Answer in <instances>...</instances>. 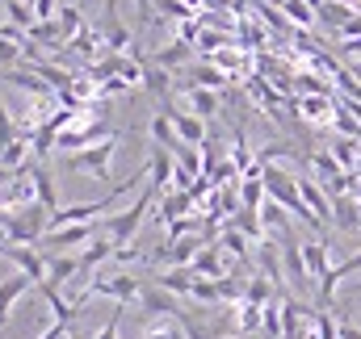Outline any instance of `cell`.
Returning a JSON list of instances; mask_svg holds the SVG:
<instances>
[{
  "label": "cell",
  "instance_id": "33",
  "mask_svg": "<svg viewBox=\"0 0 361 339\" xmlns=\"http://www.w3.org/2000/svg\"><path fill=\"white\" fill-rule=\"evenodd\" d=\"M164 8H169V13H173V17H189V8H185V4H180V0H164Z\"/></svg>",
  "mask_w": 361,
  "mask_h": 339
},
{
  "label": "cell",
  "instance_id": "36",
  "mask_svg": "<svg viewBox=\"0 0 361 339\" xmlns=\"http://www.w3.org/2000/svg\"><path fill=\"white\" fill-rule=\"evenodd\" d=\"M109 17H118V0H105V21Z\"/></svg>",
  "mask_w": 361,
  "mask_h": 339
},
{
  "label": "cell",
  "instance_id": "20",
  "mask_svg": "<svg viewBox=\"0 0 361 339\" xmlns=\"http://www.w3.org/2000/svg\"><path fill=\"white\" fill-rule=\"evenodd\" d=\"M248 243H252V239H248V235H240L235 226H227V231L219 235V248H223V255H227V260L235 255V264H248V255H252V248H248Z\"/></svg>",
  "mask_w": 361,
  "mask_h": 339
},
{
  "label": "cell",
  "instance_id": "3",
  "mask_svg": "<svg viewBox=\"0 0 361 339\" xmlns=\"http://www.w3.org/2000/svg\"><path fill=\"white\" fill-rule=\"evenodd\" d=\"M114 151H118V134H109V139L92 143V147H85V151L68 155V168L92 176L97 184H109V176H114V172H109V164H114Z\"/></svg>",
  "mask_w": 361,
  "mask_h": 339
},
{
  "label": "cell",
  "instance_id": "1",
  "mask_svg": "<svg viewBox=\"0 0 361 339\" xmlns=\"http://www.w3.org/2000/svg\"><path fill=\"white\" fill-rule=\"evenodd\" d=\"M160 201V193L147 184L139 197H135V205H126V210H118V214H109V218H101V235L114 243V248H130V239L139 235V226H143V218H147V210Z\"/></svg>",
  "mask_w": 361,
  "mask_h": 339
},
{
  "label": "cell",
  "instance_id": "34",
  "mask_svg": "<svg viewBox=\"0 0 361 339\" xmlns=\"http://www.w3.org/2000/svg\"><path fill=\"white\" fill-rule=\"evenodd\" d=\"M135 8H139L143 21H152V0H135Z\"/></svg>",
  "mask_w": 361,
  "mask_h": 339
},
{
  "label": "cell",
  "instance_id": "2",
  "mask_svg": "<svg viewBox=\"0 0 361 339\" xmlns=\"http://www.w3.org/2000/svg\"><path fill=\"white\" fill-rule=\"evenodd\" d=\"M143 285H147V281H139V276H130V272H118V276H92L89 285L80 289L76 302L89 306V298H114L118 306H139Z\"/></svg>",
  "mask_w": 361,
  "mask_h": 339
},
{
  "label": "cell",
  "instance_id": "13",
  "mask_svg": "<svg viewBox=\"0 0 361 339\" xmlns=\"http://www.w3.org/2000/svg\"><path fill=\"white\" fill-rule=\"evenodd\" d=\"M30 176H34V193H38V205L55 214V210H59V193H55V176H51V168H47L42 160H34Z\"/></svg>",
  "mask_w": 361,
  "mask_h": 339
},
{
  "label": "cell",
  "instance_id": "14",
  "mask_svg": "<svg viewBox=\"0 0 361 339\" xmlns=\"http://www.w3.org/2000/svg\"><path fill=\"white\" fill-rule=\"evenodd\" d=\"M298 113L311 126H328V122H336V96H302L298 101Z\"/></svg>",
  "mask_w": 361,
  "mask_h": 339
},
{
  "label": "cell",
  "instance_id": "27",
  "mask_svg": "<svg viewBox=\"0 0 361 339\" xmlns=\"http://www.w3.org/2000/svg\"><path fill=\"white\" fill-rule=\"evenodd\" d=\"M17 139H21V130H17V122H13V113H8V105H4V96H0V151H8Z\"/></svg>",
  "mask_w": 361,
  "mask_h": 339
},
{
  "label": "cell",
  "instance_id": "26",
  "mask_svg": "<svg viewBox=\"0 0 361 339\" xmlns=\"http://www.w3.org/2000/svg\"><path fill=\"white\" fill-rule=\"evenodd\" d=\"M185 59H189V42H173V46H160V51L152 55V63H156V68H164V72L180 68Z\"/></svg>",
  "mask_w": 361,
  "mask_h": 339
},
{
  "label": "cell",
  "instance_id": "6",
  "mask_svg": "<svg viewBox=\"0 0 361 339\" xmlns=\"http://www.w3.org/2000/svg\"><path fill=\"white\" fill-rule=\"evenodd\" d=\"M0 255H4V260H13V264L34 281V285H47V255L38 252L34 243H4V252H0Z\"/></svg>",
  "mask_w": 361,
  "mask_h": 339
},
{
  "label": "cell",
  "instance_id": "5",
  "mask_svg": "<svg viewBox=\"0 0 361 339\" xmlns=\"http://www.w3.org/2000/svg\"><path fill=\"white\" fill-rule=\"evenodd\" d=\"M97 235H101V222H76V226H63V231H47L38 248H47V252H72V248H89Z\"/></svg>",
  "mask_w": 361,
  "mask_h": 339
},
{
  "label": "cell",
  "instance_id": "12",
  "mask_svg": "<svg viewBox=\"0 0 361 339\" xmlns=\"http://www.w3.org/2000/svg\"><path fill=\"white\" fill-rule=\"evenodd\" d=\"M85 272V264H80V255H47V285H72L76 276Z\"/></svg>",
  "mask_w": 361,
  "mask_h": 339
},
{
  "label": "cell",
  "instance_id": "30",
  "mask_svg": "<svg viewBox=\"0 0 361 339\" xmlns=\"http://www.w3.org/2000/svg\"><path fill=\"white\" fill-rule=\"evenodd\" d=\"M122 319H126V306H118V310L105 319V327H101L92 339H122V335H118V331H122Z\"/></svg>",
  "mask_w": 361,
  "mask_h": 339
},
{
  "label": "cell",
  "instance_id": "16",
  "mask_svg": "<svg viewBox=\"0 0 361 339\" xmlns=\"http://www.w3.org/2000/svg\"><path fill=\"white\" fill-rule=\"evenodd\" d=\"M30 285H34V281H30L25 272H17V276H8V281H0V327L8 323V310H13V302L30 293Z\"/></svg>",
  "mask_w": 361,
  "mask_h": 339
},
{
  "label": "cell",
  "instance_id": "7",
  "mask_svg": "<svg viewBox=\"0 0 361 339\" xmlns=\"http://www.w3.org/2000/svg\"><path fill=\"white\" fill-rule=\"evenodd\" d=\"M139 339H189L185 314H152V319H143Z\"/></svg>",
  "mask_w": 361,
  "mask_h": 339
},
{
  "label": "cell",
  "instance_id": "29",
  "mask_svg": "<svg viewBox=\"0 0 361 339\" xmlns=\"http://www.w3.org/2000/svg\"><path fill=\"white\" fill-rule=\"evenodd\" d=\"M281 8H286L294 21H302V25H311V21H315V8H311L307 0H281Z\"/></svg>",
  "mask_w": 361,
  "mask_h": 339
},
{
  "label": "cell",
  "instance_id": "28",
  "mask_svg": "<svg viewBox=\"0 0 361 339\" xmlns=\"http://www.w3.org/2000/svg\"><path fill=\"white\" fill-rule=\"evenodd\" d=\"M193 80H197V88H227V76L214 68V63H202V68H193Z\"/></svg>",
  "mask_w": 361,
  "mask_h": 339
},
{
  "label": "cell",
  "instance_id": "37",
  "mask_svg": "<svg viewBox=\"0 0 361 339\" xmlns=\"http://www.w3.org/2000/svg\"><path fill=\"white\" fill-rule=\"evenodd\" d=\"M353 76H361V59H357V63H353Z\"/></svg>",
  "mask_w": 361,
  "mask_h": 339
},
{
  "label": "cell",
  "instance_id": "11",
  "mask_svg": "<svg viewBox=\"0 0 361 339\" xmlns=\"http://www.w3.org/2000/svg\"><path fill=\"white\" fill-rule=\"evenodd\" d=\"M152 281H156L164 293H173V298H193L197 272H193V268H164V272H156Z\"/></svg>",
  "mask_w": 361,
  "mask_h": 339
},
{
  "label": "cell",
  "instance_id": "17",
  "mask_svg": "<svg viewBox=\"0 0 361 339\" xmlns=\"http://www.w3.org/2000/svg\"><path fill=\"white\" fill-rule=\"evenodd\" d=\"M219 109H223V101H219V92H214V88L189 84V113H197L202 122H210V117H219Z\"/></svg>",
  "mask_w": 361,
  "mask_h": 339
},
{
  "label": "cell",
  "instance_id": "15",
  "mask_svg": "<svg viewBox=\"0 0 361 339\" xmlns=\"http://www.w3.org/2000/svg\"><path fill=\"white\" fill-rule=\"evenodd\" d=\"M332 222H336V231H361V201L353 193L332 197Z\"/></svg>",
  "mask_w": 361,
  "mask_h": 339
},
{
  "label": "cell",
  "instance_id": "19",
  "mask_svg": "<svg viewBox=\"0 0 361 339\" xmlns=\"http://www.w3.org/2000/svg\"><path fill=\"white\" fill-rule=\"evenodd\" d=\"M143 88L160 101V105H169V92H173V80H169V72L164 68H156V63H143Z\"/></svg>",
  "mask_w": 361,
  "mask_h": 339
},
{
  "label": "cell",
  "instance_id": "22",
  "mask_svg": "<svg viewBox=\"0 0 361 339\" xmlns=\"http://www.w3.org/2000/svg\"><path fill=\"white\" fill-rule=\"evenodd\" d=\"M105 46H109L114 55H130V51H135V46H130V30H126L118 17L105 21Z\"/></svg>",
  "mask_w": 361,
  "mask_h": 339
},
{
  "label": "cell",
  "instance_id": "31",
  "mask_svg": "<svg viewBox=\"0 0 361 339\" xmlns=\"http://www.w3.org/2000/svg\"><path fill=\"white\" fill-rule=\"evenodd\" d=\"M336 327H341V339H361V331L349 323V319H336Z\"/></svg>",
  "mask_w": 361,
  "mask_h": 339
},
{
  "label": "cell",
  "instance_id": "32",
  "mask_svg": "<svg viewBox=\"0 0 361 339\" xmlns=\"http://www.w3.org/2000/svg\"><path fill=\"white\" fill-rule=\"evenodd\" d=\"M219 42H223V38H219V34H197V46H206V51H214V46H219Z\"/></svg>",
  "mask_w": 361,
  "mask_h": 339
},
{
  "label": "cell",
  "instance_id": "38",
  "mask_svg": "<svg viewBox=\"0 0 361 339\" xmlns=\"http://www.w3.org/2000/svg\"><path fill=\"white\" fill-rule=\"evenodd\" d=\"M353 293H361V281H357V285H353Z\"/></svg>",
  "mask_w": 361,
  "mask_h": 339
},
{
  "label": "cell",
  "instance_id": "35",
  "mask_svg": "<svg viewBox=\"0 0 361 339\" xmlns=\"http://www.w3.org/2000/svg\"><path fill=\"white\" fill-rule=\"evenodd\" d=\"M8 180H17V172H13V168H4V164H0V188H4Z\"/></svg>",
  "mask_w": 361,
  "mask_h": 339
},
{
  "label": "cell",
  "instance_id": "8",
  "mask_svg": "<svg viewBox=\"0 0 361 339\" xmlns=\"http://www.w3.org/2000/svg\"><path fill=\"white\" fill-rule=\"evenodd\" d=\"M160 109L173 117V130H177V139L185 147H206V122H202L197 113H180V109H173V101L160 105Z\"/></svg>",
  "mask_w": 361,
  "mask_h": 339
},
{
  "label": "cell",
  "instance_id": "9",
  "mask_svg": "<svg viewBox=\"0 0 361 339\" xmlns=\"http://www.w3.org/2000/svg\"><path fill=\"white\" fill-rule=\"evenodd\" d=\"M298 193H302L307 210L328 226V222H332V197H328V188H324L319 180H311V176H298Z\"/></svg>",
  "mask_w": 361,
  "mask_h": 339
},
{
  "label": "cell",
  "instance_id": "21",
  "mask_svg": "<svg viewBox=\"0 0 361 339\" xmlns=\"http://www.w3.org/2000/svg\"><path fill=\"white\" fill-rule=\"evenodd\" d=\"M240 235H248L252 243H265L269 239V231H265V222H261V214L257 210H235V222H231Z\"/></svg>",
  "mask_w": 361,
  "mask_h": 339
},
{
  "label": "cell",
  "instance_id": "25",
  "mask_svg": "<svg viewBox=\"0 0 361 339\" xmlns=\"http://www.w3.org/2000/svg\"><path fill=\"white\" fill-rule=\"evenodd\" d=\"M55 21H59V30H63V42H72V38H76V34H80V30L89 25V21H85V13H80L76 4H63Z\"/></svg>",
  "mask_w": 361,
  "mask_h": 339
},
{
  "label": "cell",
  "instance_id": "4",
  "mask_svg": "<svg viewBox=\"0 0 361 339\" xmlns=\"http://www.w3.org/2000/svg\"><path fill=\"white\" fill-rule=\"evenodd\" d=\"M281 243V272H286V285L294 289V293H311V272H307V264H302V243H298V235H286V239H277Z\"/></svg>",
  "mask_w": 361,
  "mask_h": 339
},
{
  "label": "cell",
  "instance_id": "18",
  "mask_svg": "<svg viewBox=\"0 0 361 339\" xmlns=\"http://www.w3.org/2000/svg\"><path fill=\"white\" fill-rule=\"evenodd\" d=\"M147 134H152V143H156V147H164V151H177V147H180L177 130H173V117H169L164 109L147 122Z\"/></svg>",
  "mask_w": 361,
  "mask_h": 339
},
{
  "label": "cell",
  "instance_id": "23",
  "mask_svg": "<svg viewBox=\"0 0 361 339\" xmlns=\"http://www.w3.org/2000/svg\"><path fill=\"white\" fill-rule=\"evenodd\" d=\"M265 197H269V193H265V180H261V176H244V180H240V205H244V210H261Z\"/></svg>",
  "mask_w": 361,
  "mask_h": 339
},
{
  "label": "cell",
  "instance_id": "10",
  "mask_svg": "<svg viewBox=\"0 0 361 339\" xmlns=\"http://www.w3.org/2000/svg\"><path fill=\"white\" fill-rule=\"evenodd\" d=\"M328 252H332V243H328V239H307V243H302V264H307V272H311V281H315V285L332 272Z\"/></svg>",
  "mask_w": 361,
  "mask_h": 339
},
{
  "label": "cell",
  "instance_id": "24",
  "mask_svg": "<svg viewBox=\"0 0 361 339\" xmlns=\"http://www.w3.org/2000/svg\"><path fill=\"white\" fill-rule=\"evenodd\" d=\"M114 255H118V248H114V243H109L105 235H97L89 248L80 252V264H85V272H92V268H97L101 260H114Z\"/></svg>",
  "mask_w": 361,
  "mask_h": 339
}]
</instances>
